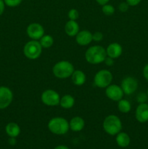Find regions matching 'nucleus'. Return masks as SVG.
<instances>
[{"label": "nucleus", "mask_w": 148, "mask_h": 149, "mask_svg": "<svg viewBox=\"0 0 148 149\" xmlns=\"http://www.w3.org/2000/svg\"><path fill=\"white\" fill-rule=\"evenodd\" d=\"M20 131V126L15 122H10L5 127V132L10 138H17Z\"/></svg>", "instance_id": "a211bd4d"}, {"label": "nucleus", "mask_w": 148, "mask_h": 149, "mask_svg": "<svg viewBox=\"0 0 148 149\" xmlns=\"http://www.w3.org/2000/svg\"><path fill=\"white\" fill-rule=\"evenodd\" d=\"M75 37L76 43L80 46L83 47L90 45L93 41L92 33L88 30L79 31Z\"/></svg>", "instance_id": "ddd939ff"}, {"label": "nucleus", "mask_w": 148, "mask_h": 149, "mask_svg": "<svg viewBox=\"0 0 148 149\" xmlns=\"http://www.w3.org/2000/svg\"><path fill=\"white\" fill-rule=\"evenodd\" d=\"M48 129L52 132L57 135H62L66 134L70 130L69 122L63 117H53L48 122Z\"/></svg>", "instance_id": "f03ea898"}, {"label": "nucleus", "mask_w": 148, "mask_h": 149, "mask_svg": "<svg viewBox=\"0 0 148 149\" xmlns=\"http://www.w3.org/2000/svg\"><path fill=\"white\" fill-rule=\"evenodd\" d=\"M104 38V36H103V33L100 31H96L94 33H92V39L94 42H101L102 40Z\"/></svg>", "instance_id": "bb28decb"}, {"label": "nucleus", "mask_w": 148, "mask_h": 149, "mask_svg": "<svg viewBox=\"0 0 148 149\" xmlns=\"http://www.w3.org/2000/svg\"><path fill=\"white\" fill-rule=\"evenodd\" d=\"M69 127L73 132H80L85 127V121L81 116H74L70 120Z\"/></svg>", "instance_id": "dca6fc26"}, {"label": "nucleus", "mask_w": 148, "mask_h": 149, "mask_svg": "<svg viewBox=\"0 0 148 149\" xmlns=\"http://www.w3.org/2000/svg\"><path fill=\"white\" fill-rule=\"evenodd\" d=\"M147 96H148V89H147Z\"/></svg>", "instance_id": "c9c22d12"}, {"label": "nucleus", "mask_w": 148, "mask_h": 149, "mask_svg": "<svg viewBox=\"0 0 148 149\" xmlns=\"http://www.w3.org/2000/svg\"><path fill=\"white\" fill-rule=\"evenodd\" d=\"M68 17L71 20H76L79 17V13L76 9H71L68 13Z\"/></svg>", "instance_id": "b1692460"}, {"label": "nucleus", "mask_w": 148, "mask_h": 149, "mask_svg": "<svg viewBox=\"0 0 148 149\" xmlns=\"http://www.w3.org/2000/svg\"><path fill=\"white\" fill-rule=\"evenodd\" d=\"M75 104V98L71 95L67 94L60 97L59 106L64 109H70Z\"/></svg>", "instance_id": "aec40b11"}, {"label": "nucleus", "mask_w": 148, "mask_h": 149, "mask_svg": "<svg viewBox=\"0 0 148 149\" xmlns=\"http://www.w3.org/2000/svg\"><path fill=\"white\" fill-rule=\"evenodd\" d=\"M71 77L72 82L75 86L84 85L86 81V76L85 73L81 70H74Z\"/></svg>", "instance_id": "f3484780"}, {"label": "nucleus", "mask_w": 148, "mask_h": 149, "mask_svg": "<svg viewBox=\"0 0 148 149\" xmlns=\"http://www.w3.org/2000/svg\"><path fill=\"white\" fill-rule=\"evenodd\" d=\"M114 60L115 59L110 58V57L107 56L105 58V59H104V63L107 66L110 67V66H112V65H113V64H114Z\"/></svg>", "instance_id": "c85d7f7f"}, {"label": "nucleus", "mask_w": 148, "mask_h": 149, "mask_svg": "<svg viewBox=\"0 0 148 149\" xmlns=\"http://www.w3.org/2000/svg\"><path fill=\"white\" fill-rule=\"evenodd\" d=\"M104 132L110 135H116L122 130V122L120 118L114 114L108 115L102 123Z\"/></svg>", "instance_id": "7ed1b4c3"}, {"label": "nucleus", "mask_w": 148, "mask_h": 149, "mask_svg": "<svg viewBox=\"0 0 148 149\" xmlns=\"http://www.w3.org/2000/svg\"><path fill=\"white\" fill-rule=\"evenodd\" d=\"M115 141L118 146L121 147V148H126V147L129 146L130 144L131 139L127 133L120 131L119 133L116 135Z\"/></svg>", "instance_id": "6ab92c4d"}, {"label": "nucleus", "mask_w": 148, "mask_h": 149, "mask_svg": "<svg viewBox=\"0 0 148 149\" xmlns=\"http://www.w3.org/2000/svg\"><path fill=\"white\" fill-rule=\"evenodd\" d=\"M118 109L121 113H127L131 110V104L128 100L122 98L118 101Z\"/></svg>", "instance_id": "412c9836"}, {"label": "nucleus", "mask_w": 148, "mask_h": 149, "mask_svg": "<svg viewBox=\"0 0 148 149\" xmlns=\"http://www.w3.org/2000/svg\"><path fill=\"white\" fill-rule=\"evenodd\" d=\"M54 149H69V148H68V147H67L66 146L59 145V146H57V147H55Z\"/></svg>", "instance_id": "f704fd0d"}, {"label": "nucleus", "mask_w": 148, "mask_h": 149, "mask_svg": "<svg viewBox=\"0 0 148 149\" xmlns=\"http://www.w3.org/2000/svg\"><path fill=\"white\" fill-rule=\"evenodd\" d=\"M13 100V93L9 87H0V109H5L10 106Z\"/></svg>", "instance_id": "9d476101"}, {"label": "nucleus", "mask_w": 148, "mask_h": 149, "mask_svg": "<svg viewBox=\"0 0 148 149\" xmlns=\"http://www.w3.org/2000/svg\"><path fill=\"white\" fill-rule=\"evenodd\" d=\"M9 143L11 146H14L16 144L15 138H9Z\"/></svg>", "instance_id": "72a5a7b5"}, {"label": "nucleus", "mask_w": 148, "mask_h": 149, "mask_svg": "<svg viewBox=\"0 0 148 149\" xmlns=\"http://www.w3.org/2000/svg\"><path fill=\"white\" fill-rule=\"evenodd\" d=\"M130 6L128 4V3L126 1H123V2L120 3L118 4V10L121 13H126V12L129 10V8Z\"/></svg>", "instance_id": "cd10ccee"}, {"label": "nucleus", "mask_w": 148, "mask_h": 149, "mask_svg": "<svg viewBox=\"0 0 148 149\" xmlns=\"http://www.w3.org/2000/svg\"><path fill=\"white\" fill-rule=\"evenodd\" d=\"M113 74L109 70L102 69L97 71L94 77V83L99 88H104L111 84L113 81Z\"/></svg>", "instance_id": "423d86ee"}, {"label": "nucleus", "mask_w": 148, "mask_h": 149, "mask_svg": "<svg viewBox=\"0 0 148 149\" xmlns=\"http://www.w3.org/2000/svg\"><path fill=\"white\" fill-rule=\"evenodd\" d=\"M73 65L68 61H60L54 65L52 73L58 79H67L71 77L73 73Z\"/></svg>", "instance_id": "20e7f679"}, {"label": "nucleus", "mask_w": 148, "mask_h": 149, "mask_svg": "<svg viewBox=\"0 0 148 149\" xmlns=\"http://www.w3.org/2000/svg\"><path fill=\"white\" fill-rule=\"evenodd\" d=\"M126 1L130 7H135L140 4L142 0H126Z\"/></svg>", "instance_id": "c756f323"}, {"label": "nucleus", "mask_w": 148, "mask_h": 149, "mask_svg": "<svg viewBox=\"0 0 148 149\" xmlns=\"http://www.w3.org/2000/svg\"><path fill=\"white\" fill-rule=\"evenodd\" d=\"M107 57L106 49L100 45L91 46L85 52V59L89 64L97 65L104 62Z\"/></svg>", "instance_id": "f257e3e1"}, {"label": "nucleus", "mask_w": 148, "mask_h": 149, "mask_svg": "<svg viewBox=\"0 0 148 149\" xmlns=\"http://www.w3.org/2000/svg\"><path fill=\"white\" fill-rule=\"evenodd\" d=\"M105 49L107 56L110 57V58H113V59L118 58L123 53V47L118 42L110 43Z\"/></svg>", "instance_id": "4468645a"}, {"label": "nucleus", "mask_w": 148, "mask_h": 149, "mask_svg": "<svg viewBox=\"0 0 148 149\" xmlns=\"http://www.w3.org/2000/svg\"><path fill=\"white\" fill-rule=\"evenodd\" d=\"M135 118L139 123L148 122V104L147 103H139L135 110Z\"/></svg>", "instance_id": "f8f14e48"}, {"label": "nucleus", "mask_w": 148, "mask_h": 149, "mask_svg": "<svg viewBox=\"0 0 148 149\" xmlns=\"http://www.w3.org/2000/svg\"><path fill=\"white\" fill-rule=\"evenodd\" d=\"M96 1H97V4H99L100 5L102 6L104 5V4H107V3L110 1V0H95Z\"/></svg>", "instance_id": "473e14b6"}, {"label": "nucleus", "mask_w": 148, "mask_h": 149, "mask_svg": "<svg viewBox=\"0 0 148 149\" xmlns=\"http://www.w3.org/2000/svg\"><path fill=\"white\" fill-rule=\"evenodd\" d=\"M42 47L38 40H30L26 42L23 47V54L29 60H36L42 53Z\"/></svg>", "instance_id": "39448f33"}, {"label": "nucleus", "mask_w": 148, "mask_h": 149, "mask_svg": "<svg viewBox=\"0 0 148 149\" xmlns=\"http://www.w3.org/2000/svg\"><path fill=\"white\" fill-rule=\"evenodd\" d=\"M79 25L76 20H69L65 25V32L68 36L71 37L76 36L77 33L79 32Z\"/></svg>", "instance_id": "2eb2a0df"}, {"label": "nucleus", "mask_w": 148, "mask_h": 149, "mask_svg": "<svg viewBox=\"0 0 148 149\" xmlns=\"http://www.w3.org/2000/svg\"><path fill=\"white\" fill-rule=\"evenodd\" d=\"M142 74H143L144 78L148 81V63H147L144 66L143 70H142Z\"/></svg>", "instance_id": "7c9ffc66"}, {"label": "nucleus", "mask_w": 148, "mask_h": 149, "mask_svg": "<svg viewBox=\"0 0 148 149\" xmlns=\"http://www.w3.org/2000/svg\"><path fill=\"white\" fill-rule=\"evenodd\" d=\"M0 51H1V47H0Z\"/></svg>", "instance_id": "e433bc0d"}, {"label": "nucleus", "mask_w": 148, "mask_h": 149, "mask_svg": "<svg viewBox=\"0 0 148 149\" xmlns=\"http://www.w3.org/2000/svg\"><path fill=\"white\" fill-rule=\"evenodd\" d=\"M5 9V4H4V0H0V16L3 14Z\"/></svg>", "instance_id": "2f4dec72"}, {"label": "nucleus", "mask_w": 148, "mask_h": 149, "mask_svg": "<svg viewBox=\"0 0 148 149\" xmlns=\"http://www.w3.org/2000/svg\"><path fill=\"white\" fill-rule=\"evenodd\" d=\"M39 41L42 48H45V49L50 48L54 44L53 37L49 34H44Z\"/></svg>", "instance_id": "4be33fe9"}, {"label": "nucleus", "mask_w": 148, "mask_h": 149, "mask_svg": "<svg viewBox=\"0 0 148 149\" xmlns=\"http://www.w3.org/2000/svg\"><path fill=\"white\" fill-rule=\"evenodd\" d=\"M4 4L7 7H15L20 5L22 3L23 0H4Z\"/></svg>", "instance_id": "a878e982"}, {"label": "nucleus", "mask_w": 148, "mask_h": 149, "mask_svg": "<svg viewBox=\"0 0 148 149\" xmlns=\"http://www.w3.org/2000/svg\"><path fill=\"white\" fill-rule=\"evenodd\" d=\"M102 11L103 14L105 15L111 16L114 14L115 10V7L112 4L107 3V4L102 6Z\"/></svg>", "instance_id": "5701e85b"}, {"label": "nucleus", "mask_w": 148, "mask_h": 149, "mask_svg": "<svg viewBox=\"0 0 148 149\" xmlns=\"http://www.w3.org/2000/svg\"><path fill=\"white\" fill-rule=\"evenodd\" d=\"M105 95L110 100L118 102L123 98L124 93L120 86L111 84L105 88Z\"/></svg>", "instance_id": "9b49d317"}, {"label": "nucleus", "mask_w": 148, "mask_h": 149, "mask_svg": "<svg viewBox=\"0 0 148 149\" xmlns=\"http://www.w3.org/2000/svg\"><path fill=\"white\" fill-rule=\"evenodd\" d=\"M60 96L59 93L54 90L48 89L44 90L41 93V102L47 106H57L59 105V100H60Z\"/></svg>", "instance_id": "0eeeda50"}, {"label": "nucleus", "mask_w": 148, "mask_h": 149, "mask_svg": "<svg viewBox=\"0 0 148 149\" xmlns=\"http://www.w3.org/2000/svg\"><path fill=\"white\" fill-rule=\"evenodd\" d=\"M120 86L123 90L124 95H130L133 94L137 90L139 82L135 77H126L123 79Z\"/></svg>", "instance_id": "6e6552de"}, {"label": "nucleus", "mask_w": 148, "mask_h": 149, "mask_svg": "<svg viewBox=\"0 0 148 149\" xmlns=\"http://www.w3.org/2000/svg\"><path fill=\"white\" fill-rule=\"evenodd\" d=\"M26 33L32 40L39 41L45 34V31L43 26L40 23H32L28 26Z\"/></svg>", "instance_id": "1a4fd4ad"}, {"label": "nucleus", "mask_w": 148, "mask_h": 149, "mask_svg": "<svg viewBox=\"0 0 148 149\" xmlns=\"http://www.w3.org/2000/svg\"><path fill=\"white\" fill-rule=\"evenodd\" d=\"M148 99V96L147 95L146 93H144V92H141L139 94L136 95V101L139 103H146L147 100Z\"/></svg>", "instance_id": "393cba45"}]
</instances>
